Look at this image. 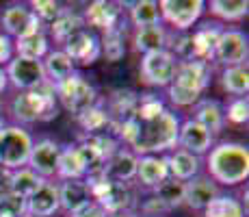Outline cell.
I'll return each instance as SVG.
<instances>
[{
  "label": "cell",
  "mask_w": 249,
  "mask_h": 217,
  "mask_svg": "<svg viewBox=\"0 0 249 217\" xmlns=\"http://www.w3.org/2000/svg\"><path fill=\"white\" fill-rule=\"evenodd\" d=\"M91 197L104 209L107 215L122 213V211H135L139 204L137 191L130 182H113L104 180L102 185L91 189Z\"/></svg>",
  "instance_id": "ba28073f"
},
{
  "label": "cell",
  "mask_w": 249,
  "mask_h": 217,
  "mask_svg": "<svg viewBox=\"0 0 249 217\" xmlns=\"http://www.w3.org/2000/svg\"><path fill=\"white\" fill-rule=\"evenodd\" d=\"M24 217H31V215H24Z\"/></svg>",
  "instance_id": "c3c4849f"
},
{
  "label": "cell",
  "mask_w": 249,
  "mask_h": 217,
  "mask_svg": "<svg viewBox=\"0 0 249 217\" xmlns=\"http://www.w3.org/2000/svg\"><path fill=\"white\" fill-rule=\"evenodd\" d=\"M59 102H56L54 85L50 80L41 83L37 89L31 91H18L9 102L11 118L16 119L18 126H28L37 122H52L59 115Z\"/></svg>",
  "instance_id": "277c9868"
},
{
  "label": "cell",
  "mask_w": 249,
  "mask_h": 217,
  "mask_svg": "<svg viewBox=\"0 0 249 217\" xmlns=\"http://www.w3.org/2000/svg\"><path fill=\"white\" fill-rule=\"evenodd\" d=\"M50 50H52L50 37H48L46 31H39V33H35V35H28V37H24V39L13 41V52H16V57H24V59L41 61Z\"/></svg>",
  "instance_id": "4dcf8cb0"
},
{
  "label": "cell",
  "mask_w": 249,
  "mask_h": 217,
  "mask_svg": "<svg viewBox=\"0 0 249 217\" xmlns=\"http://www.w3.org/2000/svg\"><path fill=\"white\" fill-rule=\"evenodd\" d=\"M91 197L89 187L85 185V180H63L59 185V202H61V211H65L68 215L80 211L83 206H87Z\"/></svg>",
  "instance_id": "cb8c5ba5"
},
{
  "label": "cell",
  "mask_w": 249,
  "mask_h": 217,
  "mask_svg": "<svg viewBox=\"0 0 249 217\" xmlns=\"http://www.w3.org/2000/svg\"><path fill=\"white\" fill-rule=\"evenodd\" d=\"M9 87V80H7V72H4V67H0V94H4Z\"/></svg>",
  "instance_id": "f6af8a7d"
},
{
  "label": "cell",
  "mask_w": 249,
  "mask_h": 217,
  "mask_svg": "<svg viewBox=\"0 0 249 217\" xmlns=\"http://www.w3.org/2000/svg\"><path fill=\"white\" fill-rule=\"evenodd\" d=\"M221 89L226 94H232L234 98H245L249 91V70L247 65L223 67L221 72Z\"/></svg>",
  "instance_id": "e575fe53"
},
{
  "label": "cell",
  "mask_w": 249,
  "mask_h": 217,
  "mask_svg": "<svg viewBox=\"0 0 249 217\" xmlns=\"http://www.w3.org/2000/svg\"><path fill=\"white\" fill-rule=\"evenodd\" d=\"M223 113H226V122L230 124H243L249 122V100L245 98H232L228 102V107H223Z\"/></svg>",
  "instance_id": "f35d334b"
},
{
  "label": "cell",
  "mask_w": 249,
  "mask_h": 217,
  "mask_svg": "<svg viewBox=\"0 0 249 217\" xmlns=\"http://www.w3.org/2000/svg\"><path fill=\"white\" fill-rule=\"evenodd\" d=\"M61 211L59 185L46 180L39 189L26 200V215L31 217H54Z\"/></svg>",
  "instance_id": "ffe728a7"
},
{
  "label": "cell",
  "mask_w": 249,
  "mask_h": 217,
  "mask_svg": "<svg viewBox=\"0 0 249 217\" xmlns=\"http://www.w3.org/2000/svg\"><path fill=\"white\" fill-rule=\"evenodd\" d=\"M0 26H2L4 35L11 37V39H24L28 35L46 31V26L39 22V18L24 2H16V4L4 7L0 11Z\"/></svg>",
  "instance_id": "30bf717a"
},
{
  "label": "cell",
  "mask_w": 249,
  "mask_h": 217,
  "mask_svg": "<svg viewBox=\"0 0 249 217\" xmlns=\"http://www.w3.org/2000/svg\"><path fill=\"white\" fill-rule=\"evenodd\" d=\"M54 94H56L59 107H63L68 113L74 115V118L83 115L85 111L91 109L93 104H98V100H100L98 89H95L83 74H78V72H74L70 79L56 83Z\"/></svg>",
  "instance_id": "5b68a950"
},
{
  "label": "cell",
  "mask_w": 249,
  "mask_h": 217,
  "mask_svg": "<svg viewBox=\"0 0 249 217\" xmlns=\"http://www.w3.org/2000/svg\"><path fill=\"white\" fill-rule=\"evenodd\" d=\"M41 65H44L46 79L50 80L52 85H56V83H61V80L70 79V76L76 72L74 61H71L70 57L61 50V48H54V50L48 52L44 59H41Z\"/></svg>",
  "instance_id": "4316f807"
},
{
  "label": "cell",
  "mask_w": 249,
  "mask_h": 217,
  "mask_svg": "<svg viewBox=\"0 0 249 217\" xmlns=\"http://www.w3.org/2000/svg\"><path fill=\"white\" fill-rule=\"evenodd\" d=\"M180 122V115L167 109L162 98L156 94H141L135 113L113 135L137 157H162L165 152L178 148Z\"/></svg>",
  "instance_id": "6da1fadb"
},
{
  "label": "cell",
  "mask_w": 249,
  "mask_h": 217,
  "mask_svg": "<svg viewBox=\"0 0 249 217\" xmlns=\"http://www.w3.org/2000/svg\"><path fill=\"white\" fill-rule=\"evenodd\" d=\"M80 16H83L85 26L89 31L107 33L122 24V7H119V2H111V0H93Z\"/></svg>",
  "instance_id": "9a60e30c"
},
{
  "label": "cell",
  "mask_w": 249,
  "mask_h": 217,
  "mask_svg": "<svg viewBox=\"0 0 249 217\" xmlns=\"http://www.w3.org/2000/svg\"><path fill=\"white\" fill-rule=\"evenodd\" d=\"M167 161V170H169V176L176 178V180L189 182L191 178L199 176L202 174V158L195 157V154L186 152V150H171L169 154H165Z\"/></svg>",
  "instance_id": "44dd1931"
},
{
  "label": "cell",
  "mask_w": 249,
  "mask_h": 217,
  "mask_svg": "<svg viewBox=\"0 0 249 217\" xmlns=\"http://www.w3.org/2000/svg\"><path fill=\"white\" fill-rule=\"evenodd\" d=\"M167 35H169V31H167L162 24L135 28V33H132V46H135V50L141 52V55L167 50Z\"/></svg>",
  "instance_id": "d4e9b609"
},
{
  "label": "cell",
  "mask_w": 249,
  "mask_h": 217,
  "mask_svg": "<svg viewBox=\"0 0 249 217\" xmlns=\"http://www.w3.org/2000/svg\"><path fill=\"white\" fill-rule=\"evenodd\" d=\"M213 80V63L206 61H178L174 80L167 87V100L176 109L195 107L204 98Z\"/></svg>",
  "instance_id": "7a4b0ae2"
},
{
  "label": "cell",
  "mask_w": 249,
  "mask_h": 217,
  "mask_svg": "<svg viewBox=\"0 0 249 217\" xmlns=\"http://www.w3.org/2000/svg\"><path fill=\"white\" fill-rule=\"evenodd\" d=\"M13 57H16V52H13V39L7 37L4 33H0V67H7V63Z\"/></svg>",
  "instance_id": "b9f144b4"
},
{
  "label": "cell",
  "mask_w": 249,
  "mask_h": 217,
  "mask_svg": "<svg viewBox=\"0 0 249 217\" xmlns=\"http://www.w3.org/2000/svg\"><path fill=\"white\" fill-rule=\"evenodd\" d=\"M87 167H85L83 158H80L76 143L61 148V157H59V170H56V178L61 180H83Z\"/></svg>",
  "instance_id": "f1b7e54d"
},
{
  "label": "cell",
  "mask_w": 249,
  "mask_h": 217,
  "mask_svg": "<svg viewBox=\"0 0 249 217\" xmlns=\"http://www.w3.org/2000/svg\"><path fill=\"white\" fill-rule=\"evenodd\" d=\"M44 178L37 176L33 170L28 167H20V170H13L11 172V194L18 197H24L28 200L41 185H44Z\"/></svg>",
  "instance_id": "d590c367"
},
{
  "label": "cell",
  "mask_w": 249,
  "mask_h": 217,
  "mask_svg": "<svg viewBox=\"0 0 249 217\" xmlns=\"http://www.w3.org/2000/svg\"><path fill=\"white\" fill-rule=\"evenodd\" d=\"M152 196H156L167 209L174 211L184 204V182L169 176V178H165L159 187L152 189Z\"/></svg>",
  "instance_id": "8d00e7d4"
},
{
  "label": "cell",
  "mask_w": 249,
  "mask_h": 217,
  "mask_svg": "<svg viewBox=\"0 0 249 217\" xmlns=\"http://www.w3.org/2000/svg\"><path fill=\"white\" fill-rule=\"evenodd\" d=\"M68 217H108L107 213H104V209L98 204V202L91 200L87 206H83L80 211H76V213H71Z\"/></svg>",
  "instance_id": "7bdbcfd3"
},
{
  "label": "cell",
  "mask_w": 249,
  "mask_h": 217,
  "mask_svg": "<svg viewBox=\"0 0 249 217\" xmlns=\"http://www.w3.org/2000/svg\"><path fill=\"white\" fill-rule=\"evenodd\" d=\"M61 50L70 57L71 61L80 65H91L100 59V35L89 28L74 33L68 41L61 46Z\"/></svg>",
  "instance_id": "5bb4252c"
},
{
  "label": "cell",
  "mask_w": 249,
  "mask_h": 217,
  "mask_svg": "<svg viewBox=\"0 0 249 217\" xmlns=\"http://www.w3.org/2000/svg\"><path fill=\"white\" fill-rule=\"evenodd\" d=\"M100 57H104L108 63H119L126 57V24H119L111 31L102 33V37H100Z\"/></svg>",
  "instance_id": "83f0119b"
},
{
  "label": "cell",
  "mask_w": 249,
  "mask_h": 217,
  "mask_svg": "<svg viewBox=\"0 0 249 217\" xmlns=\"http://www.w3.org/2000/svg\"><path fill=\"white\" fill-rule=\"evenodd\" d=\"M139 209H141L143 217H160V215L169 213V209H167L156 196H150V197H145V200H139Z\"/></svg>",
  "instance_id": "60d3db41"
},
{
  "label": "cell",
  "mask_w": 249,
  "mask_h": 217,
  "mask_svg": "<svg viewBox=\"0 0 249 217\" xmlns=\"http://www.w3.org/2000/svg\"><path fill=\"white\" fill-rule=\"evenodd\" d=\"M197 124L208 130L213 137H217L226 126V113H223V104L214 98H202L193 107V118Z\"/></svg>",
  "instance_id": "7402d4cb"
},
{
  "label": "cell",
  "mask_w": 249,
  "mask_h": 217,
  "mask_svg": "<svg viewBox=\"0 0 249 217\" xmlns=\"http://www.w3.org/2000/svg\"><path fill=\"white\" fill-rule=\"evenodd\" d=\"M214 146V137L206 130L202 124H197L195 119H184L180 122V130H178V148L186 150L195 157H206L210 152V148Z\"/></svg>",
  "instance_id": "2e32d148"
},
{
  "label": "cell",
  "mask_w": 249,
  "mask_h": 217,
  "mask_svg": "<svg viewBox=\"0 0 249 217\" xmlns=\"http://www.w3.org/2000/svg\"><path fill=\"white\" fill-rule=\"evenodd\" d=\"M206 170L217 185L236 187L249 178V150L236 141L214 143L206 154Z\"/></svg>",
  "instance_id": "3957f363"
},
{
  "label": "cell",
  "mask_w": 249,
  "mask_h": 217,
  "mask_svg": "<svg viewBox=\"0 0 249 217\" xmlns=\"http://www.w3.org/2000/svg\"><path fill=\"white\" fill-rule=\"evenodd\" d=\"M176 67H178V59L169 50L150 52V55L141 57L139 80L147 87H154V89H167L176 76Z\"/></svg>",
  "instance_id": "52a82bcc"
},
{
  "label": "cell",
  "mask_w": 249,
  "mask_h": 217,
  "mask_svg": "<svg viewBox=\"0 0 249 217\" xmlns=\"http://www.w3.org/2000/svg\"><path fill=\"white\" fill-rule=\"evenodd\" d=\"M26 215V200L13 194L0 197V217H24Z\"/></svg>",
  "instance_id": "ab89813d"
},
{
  "label": "cell",
  "mask_w": 249,
  "mask_h": 217,
  "mask_svg": "<svg viewBox=\"0 0 249 217\" xmlns=\"http://www.w3.org/2000/svg\"><path fill=\"white\" fill-rule=\"evenodd\" d=\"M33 137L24 126L18 124H4L0 128V165L7 170H20L26 167L31 157Z\"/></svg>",
  "instance_id": "8992f818"
},
{
  "label": "cell",
  "mask_w": 249,
  "mask_h": 217,
  "mask_svg": "<svg viewBox=\"0 0 249 217\" xmlns=\"http://www.w3.org/2000/svg\"><path fill=\"white\" fill-rule=\"evenodd\" d=\"M11 194V170L0 165V197Z\"/></svg>",
  "instance_id": "ee69618b"
},
{
  "label": "cell",
  "mask_w": 249,
  "mask_h": 217,
  "mask_svg": "<svg viewBox=\"0 0 249 217\" xmlns=\"http://www.w3.org/2000/svg\"><path fill=\"white\" fill-rule=\"evenodd\" d=\"M108 217H139V213L137 211H122V213H113Z\"/></svg>",
  "instance_id": "bcb514c9"
},
{
  "label": "cell",
  "mask_w": 249,
  "mask_h": 217,
  "mask_svg": "<svg viewBox=\"0 0 249 217\" xmlns=\"http://www.w3.org/2000/svg\"><path fill=\"white\" fill-rule=\"evenodd\" d=\"M83 28H87V26H85L83 16H80L78 11H74V9H68V7L61 11V16L56 18L54 22L48 24L50 37L54 39V43H59V46H63V43L68 41L71 35H74V33L83 31Z\"/></svg>",
  "instance_id": "484cf974"
},
{
  "label": "cell",
  "mask_w": 249,
  "mask_h": 217,
  "mask_svg": "<svg viewBox=\"0 0 249 217\" xmlns=\"http://www.w3.org/2000/svg\"><path fill=\"white\" fill-rule=\"evenodd\" d=\"M9 85H13L18 91H31L37 89L41 83H46V72L41 61L37 59H24V57H13L4 67Z\"/></svg>",
  "instance_id": "7c38bea8"
},
{
  "label": "cell",
  "mask_w": 249,
  "mask_h": 217,
  "mask_svg": "<svg viewBox=\"0 0 249 217\" xmlns=\"http://www.w3.org/2000/svg\"><path fill=\"white\" fill-rule=\"evenodd\" d=\"M160 18L176 33H189L206 11L204 0H160Z\"/></svg>",
  "instance_id": "9c48e42d"
},
{
  "label": "cell",
  "mask_w": 249,
  "mask_h": 217,
  "mask_svg": "<svg viewBox=\"0 0 249 217\" xmlns=\"http://www.w3.org/2000/svg\"><path fill=\"white\" fill-rule=\"evenodd\" d=\"M219 194H221L219 185L206 174H199V176L191 178L189 182H184V204L193 211H204L206 204L214 200Z\"/></svg>",
  "instance_id": "d6986e66"
},
{
  "label": "cell",
  "mask_w": 249,
  "mask_h": 217,
  "mask_svg": "<svg viewBox=\"0 0 249 217\" xmlns=\"http://www.w3.org/2000/svg\"><path fill=\"white\" fill-rule=\"evenodd\" d=\"M28 7L33 9V13H35L37 18H39V22L44 24H50V22H54L56 18L61 16V11H63V4L61 2H56V0H33Z\"/></svg>",
  "instance_id": "74e56055"
},
{
  "label": "cell",
  "mask_w": 249,
  "mask_h": 217,
  "mask_svg": "<svg viewBox=\"0 0 249 217\" xmlns=\"http://www.w3.org/2000/svg\"><path fill=\"white\" fill-rule=\"evenodd\" d=\"M128 18H130V24L135 28H145V26H156V24H162L160 18V9L156 0H137V2L128 4Z\"/></svg>",
  "instance_id": "1f68e13d"
},
{
  "label": "cell",
  "mask_w": 249,
  "mask_h": 217,
  "mask_svg": "<svg viewBox=\"0 0 249 217\" xmlns=\"http://www.w3.org/2000/svg\"><path fill=\"white\" fill-rule=\"evenodd\" d=\"M59 157H61V146L54 139L44 137V139H39V141H33L31 157H28L26 167L35 172L37 176H41L44 180H48V178L56 176Z\"/></svg>",
  "instance_id": "4fadbf2b"
},
{
  "label": "cell",
  "mask_w": 249,
  "mask_h": 217,
  "mask_svg": "<svg viewBox=\"0 0 249 217\" xmlns=\"http://www.w3.org/2000/svg\"><path fill=\"white\" fill-rule=\"evenodd\" d=\"M223 28L226 26L217 20H208V22H202L199 26H195V31L191 33V41H193V59L206 61V63L213 61L214 46H217V39L223 33Z\"/></svg>",
  "instance_id": "e0dca14e"
},
{
  "label": "cell",
  "mask_w": 249,
  "mask_h": 217,
  "mask_svg": "<svg viewBox=\"0 0 249 217\" xmlns=\"http://www.w3.org/2000/svg\"><path fill=\"white\" fill-rule=\"evenodd\" d=\"M247 206L232 194H219L204 209V217H245Z\"/></svg>",
  "instance_id": "836d02e7"
},
{
  "label": "cell",
  "mask_w": 249,
  "mask_h": 217,
  "mask_svg": "<svg viewBox=\"0 0 249 217\" xmlns=\"http://www.w3.org/2000/svg\"><path fill=\"white\" fill-rule=\"evenodd\" d=\"M247 57H249L247 33L238 31V28H223L213 52V63L223 65V67L247 65Z\"/></svg>",
  "instance_id": "8fae6325"
},
{
  "label": "cell",
  "mask_w": 249,
  "mask_h": 217,
  "mask_svg": "<svg viewBox=\"0 0 249 217\" xmlns=\"http://www.w3.org/2000/svg\"><path fill=\"white\" fill-rule=\"evenodd\" d=\"M0 118H2V104H0Z\"/></svg>",
  "instance_id": "7dc6e473"
},
{
  "label": "cell",
  "mask_w": 249,
  "mask_h": 217,
  "mask_svg": "<svg viewBox=\"0 0 249 217\" xmlns=\"http://www.w3.org/2000/svg\"><path fill=\"white\" fill-rule=\"evenodd\" d=\"M137 161L139 157L126 146H122L113 157H108L102 165V172L113 182H132L137 176Z\"/></svg>",
  "instance_id": "ac0fdd59"
},
{
  "label": "cell",
  "mask_w": 249,
  "mask_h": 217,
  "mask_svg": "<svg viewBox=\"0 0 249 217\" xmlns=\"http://www.w3.org/2000/svg\"><path fill=\"white\" fill-rule=\"evenodd\" d=\"M137 180L145 189H154L159 187L165 178H169V170H167L165 154L156 157V154H147V157H139L137 161Z\"/></svg>",
  "instance_id": "603a6c76"
},
{
  "label": "cell",
  "mask_w": 249,
  "mask_h": 217,
  "mask_svg": "<svg viewBox=\"0 0 249 217\" xmlns=\"http://www.w3.org/2000/svg\"><path fill=\"white\" fill-rule=\"evenodd\" d=\"M78 124L85 130V137L91 135H102L111 130V118H108L107 109H104L102 100H98V104H93L91 109H87L83 115H78Z\"/></svg>",
  "instance_id": "d6a6232c"
},
{
  "label": "cell",
  "mask_w": 249,
  "mask_h": 217,
  "mask_svg": "<svg viewBox=\"0 0 249 217\" xmlns=\"http://www.w3.org/2000/svg\"><path fill=\"white\" fill-rule=\"evenodd\" d=\"M206 11L210 16L217 18V22H241L249 13V2L247 0H210L206 4Z\"/></svg>",
  "instance_id": "f546056e"
}]
</instances>
